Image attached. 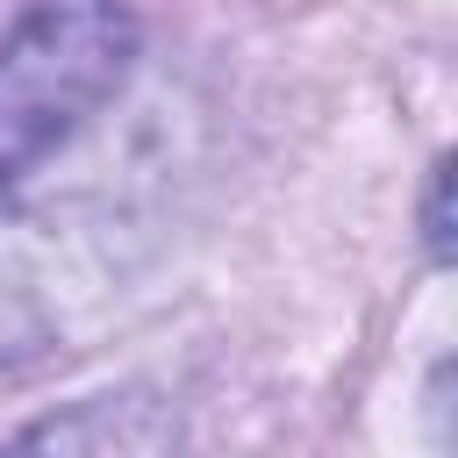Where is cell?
I'll return each mask as SVG.
<instances>
[{
    "label": "cell",
    "mask_w": 458,
    "mask_h": 458,
    "mask_svg": "<svg viewBox=\"0 0 458 458\" xmlns=\"http://www.w3.org/2000/svg\"><path fill=\"white\" fill-rule=\"evenodd\" d=\"M129 0H21L0 36V193L43 172L129 79Z\"/></svg>",
    "instance_id": "obj_1"
},
{
    "label": "cell",
    "mask_w": 458,
    "mask_h": 458,
    "mask_svg": "<svg viewBox=\"0 0 458 458\" xmlns=\"http://www.w3.org/2000/svg\"><path fill=\"white\" fill-rule=\"evenodd\" d=\"M422 229H429V250H437V265L451 258V229H444V165L429 172V208H422Z\"/></svg>",
    "instance_id": "obj_2"
}]
</instances>
